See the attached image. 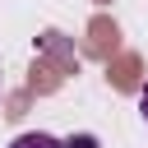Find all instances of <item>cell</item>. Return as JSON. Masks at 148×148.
<instances>
[{
	"instance_id": "cell-2",
	"label": "cell",
	"mask_w": 148,
	"mask_h": 148,
	"mask_svg": "<svg viewBox=\"0 0 148 148\" xmlns=\"http://www.w3.org/2000/svg\"><path fill=\"white\" fill-rule=\"evenodd\" d=\"M60 148H97V139L92 134H69V139H60Z\"/></svg>"
},
{
	"instance_id": "cell-1",
	"label": "cell",
	"mask_w": 148,
	"mask_h": 148,
	"mask_svg": "<svg viewBox=\"0 0 148 148\" xmlns=\"http://www.w3.org/2000/svg\"><path fill=\"white\" fill-rule=\"evenodd\" d=\"M9 148H60V139H51V134H42V130H32V134H18Z\"/></svg>"
},
{
	"instance_id": "cell-3",
	"label": "cell",
	"mask_w": 148,
	"mask_h": 148,
	"mask_svg": "<svg viewBox=\"0 0 148 148\" xmlns=\"http://www.w3.org/2000/svg\"><path fill=\"white\" fill-rule=\"evenodd\" d=\"M139 111H143V120H148V88H143V97H139Z\"/></svg>"
}]
</instances>
